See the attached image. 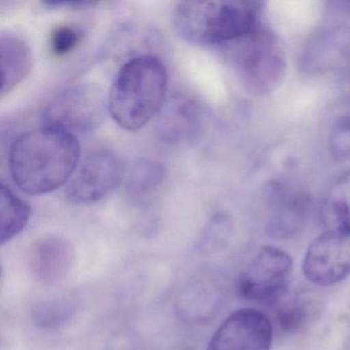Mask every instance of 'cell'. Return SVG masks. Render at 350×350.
Masks as SVG:
<instances>
[{
	"label": "cell",
	"mask_w": 350,
	"mask_h": 350,
	"mask_svg": "<svg viewBox=\"0 0 350 350\" xmlns=\"http://www.w3.org/2000/svg\"><path fill=\"white\" fill-rule=\"evenodd\" d=\"M108 108L103 92L95 85H71L57 94L44 111L46 126L75 135L97 129Z\"/></svg>",
	"instance_id": "5b68a950"
},
{
	"label": "cell",
	"mask_w": 350,
	"mask_h": 350,
	"mask_svg": "<svg viewBox=\"0 0 350 350\" xmlns=\"http://www.w3.org/2000/svg\"><path fill=\"white\" fill-rule=\"evenodd\" d=\"M329 154L335 161L350 157V114L339 116L332 124L329 136Z\"/></svg>",
	"instance_id": "ac0fdd59"
},
{
	"label": "cell",
	"mask_w": 350,
	"mask_h": 350,
	"mask_svg": "<svg viewBox=\"0 0 350 350\" xmlns=\"http://www.w3.org/2000/svg\"><path fill=\"white\" fill-rule=\"evenodd\" d=\"M163 165L149 159L135 163L126 178V191L134 198H146L157 193L165 181Z\"/></svg>",
	"instance_id": "2e32d148"
},
{
	"label": "cell",
	"mask_w": 350,
	"mask_h": 350,
	"mask_svg": "<svg viewBox=\"0 0 350 350\" xmlns=\"http://www.w3.org/2000/svg\"><path fill=\"white\" fill-rule=\"evenodd\" d=\"M72 261L70 243L61 237H48L40 239L32 247L30 268L38 280L54 282L67 273Z\"/></svg>",
	"instance_id": "7c38bea8"
},
{
	"label": "cell",
	"mask_w": 350,
	"mask_h": 350,
	"mask_svg": "<svg viewBox=\"0 0 350 350\" xmlns=\"http://www.w3.org/2000/svg\"><path fill=\"white\" fill-rule=\"evenodd\" d=\"M81 161L75 135L44 126L21 135L12 146L10 170L20 189L40 196L68 183Z\"/></svg>",
	"instance_id": "6da1fadb"
},
{
	"label": "cell",
	"mask_w": 350,
	"mask_h": 350,
	"mask_svg": "<svg viewBox=\"0 0 350 350\" xmlns=\"http://www.w3.org/2000/svg\"><path fill=\"white\" fill-rule=\"evenodd\" d=\"M350 51V28L334 26L315 34L303 50L300 64L309 73H321L337 66Z\"/></svg>",
	"instance_id": "8fae6325"
},
{
	"label": "cell",
	"mask_w": 350,
	"mask_h": 350,
	"mask_svg": "<svg viewBox=\"0 0 350 350\" xmlns=\"http://www.w3.org/2000/svg\"><path fill=\"white\" fill-rule=\"evenodd\" d=\"M237 42L235 69L245 89L258 96L278 89L286 75V61L275 38L259 26Z\"/></svg>",
	"instance_id": "277c9868"
},
{
	"label": "cell",
	"mask_w": 350,
	"mask_h": 350,
	"mask_svg": "<svg viewBox=\"0 0 350 350\" xmlns=\"http://www.w3.org/2000/svg\"><path fill=\"white\" fill-rule=\"evenodd\" d=\"M73 308L64 301H52L40 304L34 309L33 317L36 323L44 327H57L62 325L72 315Z\"/></svg>",
	"instance_id": "d6986e66"
},
{
	"label": "cell",
	"mask_w": 350,
	"mask_h": 350,
	"mask_svg": "<svg viewBox=\"0 0 350 350\" xmlns=\"http://www.w3.org/2000/svg\"><path fill=\"white\" fill-rule=\"evenodd\" d=\"M122 161L109 150L87 153L65 187V196L77 204H90L109 196L122 181Z\"/></svg>",
	"instance_id": "52a82bcc"
},
{
	"label": "cell",
	"mask_w": 350,
	"mask_h": 350,
	"mask_svg": "<svg viewBox=\"0 0 350 350\" xmlns=\"http://www.w3.org/2000/svg\"><path fill=\"white\" fill-rule=\"evenodd\" d=\"M321 219L327 230L350 232V170L341 174L327 190Z\"/></svg>",
	"instance_id": "5bb4252c"
},
{
	"label": "cell",
	"mask_w": 350,
	"mask_h": 350,
	"mask_svg": "<svg viewBox=\"0 0 350 350\" xmlns=\"http://www.w3.org/2000/svg\"><path fill=\"white\" fill-rule=\"evenodd\" d=\"M306 313L300 303L293 301L280 304L276 310L278 323L282 331L294 332L304 323Z\"/></svg>",
	"instance_id": "44dd1931"
},
{
	"label": "cell",
	"mask_w": 350,
	"mask_h": 350,
	"mask_svg": "<svg viewBox=\"0 0 350 350\" xmlns=\"http://www.w3.org/2000/svg\"><path fill=\"white\" fill-rule=\"evenodd\" d=\"M1 97L15 90L31 72L32 54L27 42L13 33L0 36Z\"/></svg>",
	"instance_id": "4fadbf2b"
},
{
	"label": "cell",
	"mask_w": 350,
	"mask_h": 350,
	"mask_svg": "<svg viewBox=\"0 0 350 350\" xmlns=\"http://www.w3.org/2000/svg\"><path fill=\"white\" fill-rule=\"evenodd\" d=\"M272 339L273 327L263 312L239 309L215 332L208 350H270Z\"/></svg>",
	"instance_id": "9c48e42d"
},
{
	"label": "cell",
	"mask_w": 350,
	"mask_h": 350,
	"mask_svg": "<svg viewBox=\"0 0 350 350\" xmlns=\"http://www.w3.org/2000/svg\"><path fill=\"white\" fill-rule=\"evenodd\" d=\"M167 85V68L159 58L150 55L133 57L114 79L108 110L124 130H139L161 111Z\"/></svg>",
	"instance_id": "7a4b0ae2"
},
{
	"label": "cell",
	"mask_w": 350,
	"mask_h": 350,
	"mask_svg": "<svg viewBox=\"0 0 350 350\" xmlns=\"http://www.w3.org/2000/svg\"><path fill=\"white\" fill-rule=\"evenodd\" d=\"M293 261L288 253L275 247L258 252L239 280V294L253 302L275 305L288 291Z\"/></svg>",
	"instance_id": "8992f818"
},
{
	"label": "cell",
	"mask_w": 350,
	"mask_h": 350,
	"mask_svg": "<svg viewBox=\"0 0 350 350\" xmlns=\"http://www.w3.org/2000/svg\"><path fill=\"white\" fill-rule=\"evenodd\" d=\"M258 3L245 1H183L174 24L179 36L198 46L237 42L259 27Z\"/></svg>",
	"instance_id": "3957f363"
},
{
	"label": "cell",
	"mask_w": 350,
	"mask_h": 350,
	"mask_svg": "<svg viewBox=\"0 0 350 350\" xmlns=\"http://www.w3.org/2000/svg\"><path fill=\"white\" fill-rule=\"evenodd\" d=\"M174 350H192V349H190V348H188V347H182V348H178V349H174Z\"/></svg>",
	"instance_id": "7402d4cb"
},
{
	"label": "cell",
	"mask_w": 350,
	"mask_h": 350,
	"mask_svg": "<svg viewBox=\"0 0 350 350\" xmlns=\"http://www.w3.org/2000/svg\"><path fill=\"white\" fill-rule=\"evenodd\" d=\"M303 273L317 286H329L350 274V232L327 230L307 249Z\"/></svg>",
	"instance_id": "ba28073f"
},
{
	"label": "cell",
	"mask_w": 350,
	"mask_h": 350,
	"mask_svg": "<svg viewBox=\"0 0 350 350\" xmlns=\"http://www.w3.org/2000/svg\"><path fill=\"white\" fill-rule=\"evenodd\" d=\"M307 200L301 196L286 200L280 204L268 225L274 237H291L302 226L306 214Z\"/></svg>",
	"instance_id": "e0dca14e"
},
{
	"label": "cell",
	"mask_w": 350,
	"mask_h": 350,
	"mask_svg": "<svg viewBox=\"0 0 350 350\" xmlns=\"http://www.w3.org/2000/svg\"><path fill=\"white\" fill-rule=\"evenodd\" d=\"M0 241L3 245L25 228L31 208L5 184L0 187Z\"/></svg>",
	"instance_id": "9a60e30c"
},
{
	"label": "cell",
	"mask_w": 350,
	"mask_h": 350,
	"mask_svg": "<svg viewBox=\"0 0 350 350\" xmlns=\"http://www.w3.org/2000/svg\"><path fill=\"white\" fill-rule=\"evenodd\" d=\"M83 38L81 28L75 25H62L51 34L50 50L56 57H63L72 52Z\"/></svg>",
	"instance_id": "ffe728a7"
},
{
	"label": "cell",
	"mask_w": 350,
	"mask_h": 350,
	"mask_svg": "<svg viewBox=\"0 0 350 350\" xmlns=\"http://www.w3.org/2000/svg\"><path fill=\"white\" fill-rule=\"evenodd\" d=\"M202 128V110L196 100L182 94L170 98L159 113L157 133L167 144H181L196 138Z\"/></svg>",
	"instance_id": "30bf717a"
}]
</instances>
